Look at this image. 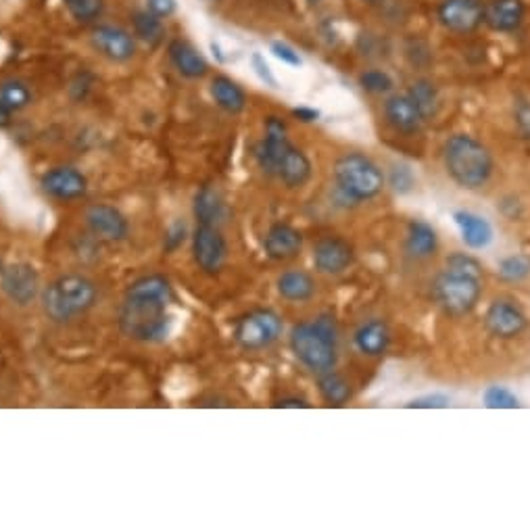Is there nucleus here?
I'll list each match as a JSON object with an SVG mask.
<instances>
[{"mask_svg": "<svg viewBox=\"0 0 530 532\" xmlns=\"http://www.w3.org/2000/svg\"><path fill=\"white\" fill-rule=\"evenodd\" d=\"M167 55H170L172 65L176 67V71L182 78L199 80L207 76L209 65L205 57L188 40H180V38L172 40L170 46H167Z\"/></svg>", "mask_w": 530, "mask_h": 532, "instance_id": "aec40b11", "label": "nucleus"}, {"mask_svg": "<svg viewBox=\"0 0 530 532\" xmlns=\"http://www.w3.org/2000/svg\"><path fill=\"white\" fill-rule=\"evenodd\" d=\"M99 299V288L82 274H65L42 290V309L48 320L65 324L84 316Z\"/></svg>", "mask_w": 530, "mask_h": 532, "instance_id": "7ed1b4c3", "label": "nucleus"}, {"mask_svg": "<svg viewBox=\"0 0 530 532\" xmlns=\"http://www.w3.org/2000/svg\"><path fill=\"white\" fill-rule=\"evenodd\" d=\"M86 226L94 238L103 243H122L130 234V224L126 215L113 205H90L86 209Z\"/></svg>", "mask_w": 530, "mask_h": 532, "instance_id": "ddd939ff", "label": "nucleus"}, {"mask_svg": "<svg viewBox=\"0 0 530 532\" xmlns=\"http://www.w3.org/2000/svg\"><path fill=\"white\" fill-rule=\"evenodd\" d=\"M32 105V90L21 80H5L0 82V113L13 119L19 111Z\"/></svg>", "mask_w": 530, "mask_h": 532, "instance_id": "cd10ccee", "label": "nucleus"}, {"mask_svg": "<svg viewBox=\"0 0 530 532\" xmlns=\"http://www.w3.org/2000/svg\"><path fill=\"white\" fill-rule=\"evenodd\" d=\"M209 92H211V99L215 101V105L230 115L243 113L247 107L245 90L240 88L234 80H230L228 76H215L211 80Z\"/></svg>", "mask_w": 530, "mask_h": 532, "instance_id": "b1692460", "label": "nucleus"}, {"mask_svg": "<svg viewBox=\"0 0 530 532\" xmlns=\"http://www.w3.org/2000/svg\"><path fill=\"white\" fill-rule=\"evenodd\" d=\"M132 28H134V36L149 46H157L165 38L163 19L151 13L149 9L136 11L132 15Z\"/></svg>", "mask_w": 530, "mask_h": 532, "instance_id": "c756f323", "label": "nucleus"}, {"mask_svg": "<svg viewBox=\"0 0 530 532\" xmlns=\"http://www.w3.org/2000/svg\"><path fill=\"white\" fill-rule=\"evenodd\" d=\"M251 65H253V69H255V74L259 76V80L265 82V86L278 88V82H276V78H274V74H272L270 65L265 63V59H263L259 53H255V55L251 57Z\"/></svg>", "mask_w": 530, "mask_h": 532, "instance_id": "58836bf2", "label": "nucleus"}, {"mask_svg": "<svg viewBox=\"0 0 530 532\" xmlns=\"http://www.w3.org/2000/svg\"><path fill=\"white\" fill-rule=\"evenodd\" d=\"M293 115H295L297 119H301L303 124H311V122H318L320 111H316V109H309V107H297V109L293 111Z\"/></svg>", "mask_w": 530, "mask_h": 532, "instance_id": "c03bdc74", "label": "nucleus"}, {"mask_svg": "<svg viewBox=\"0 0 530 532\" xmlns=\"http://www.w3.org/2000/svg\"><path fill=\"white\" fill-rule=\"evenodd\" d=\"M353 341L359 353L368 357H380L389 351L391 330L382 320H370L357 328Z\"/></svg>", "mask_w": 530, "mask_h": 532, "instance_id": "4be33fe9", "label": "nucleus"}, {"mask_svg": "<svg viewBox=\"0 0 530 532\" xmlns=\"http://www.w3.org/2000/svg\"><path fill=\"white\" fill-rule=\"evenodd\" d=\"M389 182H391L397 195H407V192H412V188L416 186V178L412 174V169H409V165H405V163L393 165Z\"/></svg>", "mask_w": 530, "mask_h": 532, "instance_id": "c9c22d12", "label": "nucleus"}, {"mask_svg": "<svg viewBox=\"0 0 530 532\" xmlns=\"http://www.w3.org/2000/svg\"><path fill=\"white\" fill-rule=\"evenodd\" d=\"M384 119L399 134H418L426 124L418 105L409 99V94H393L384 101Z\"/></svg>", "mask_w": 530, "mask_h": 532, "instance_id": "f3484780", "label": "nucleus"}, {"mask_svg": "<svg viewBox=\"0 0 530 532\" xmlns=\"http://www.w3.org/2000/svg\"><path fill=\"white\" fill-rule=\"evenodd\" d=\"M361 3H366V5H376V3H380V0H361Z\"/></svg>", "mask_w": 530, "mask_h": 532, "instance_id": "a18cd8bd", "label": "nucleus"}, {"mask_svg": "<svg viewBox=\"0 0 530 532\" xmlns=\"http://www.w3.org/2000/svg\"><path fill=\"white\" fill-rule=\"evenodd\" d=\"M276 288L282 299L291 303H305L316 295V280H313L307 272L288 270L278 276Z\"/></svg>", "mask_w": 530, "mask_h": 532, "instance_id": "393cba45", "label": "nucleus"}, {"mask_svg": "<svg viewBox=\"0 0 530 532\" xmlns=\"http://www.w3.org/2000/svg\"><path fill=\"white\" fill-rule=\"evenodd\" d=\"M174 290L170 280L159 274L142 276L132 282L119 309V328L138 343H157L170 334V303Z\"/></svg>", "mask_w": 530, "mask_h": 532, "instance_id": "f257e3e1", "label": "nucleus"}, {"mask_svg": "<svg viewBox=\"0 0 530 532\" xmlns=\"http://www.w3.org/2000/svg\"><path fill=\"white\" fill-rule=\"evenodd\" d=\"M274 407H282V409H309L311 403H307L301 397H282L274 401Z\"/></svg>", "mask_w": 530, "mask_h": 532, "instance_id": "37998d69", "label": "nucleus"}, {"mask_svg": "<svg viewBox=\"0 0 530 532\" xmlns=\"http://www.w3.org/2000/svg\"><path fill=\"white\" fill-rule=\"evenodd\" d=\"M282 320L272 309H255L238 320L234 328V341L247 349L259 351L268 349L282 336Z\"/></svg>", "mask_w": 530, "mask_h": 532, "instance_id": "0eeeda50", "label": "nucleus"}, {"mask_svg": "<svg viewBox=\"0 0 530 532\" xmlns=\"http://www.w3.org/2000/svg\"><path fill=\"white\" fill-rule=\"evenodd\" d=\"M526 19L524 0H485L483 23L493 32L512 34L522 28Z\"/></svg>", "mask_w": 530, "mask_h": 532, "instance_id": "dca6fc26", "label": "nucleus"}, {"mask_svg": "<svg viewBox=\"0 0 530 532\" xmlns=\"http://www.w3.org/2000/svg\"><path fill=\"white\" fill-rule=\"evenodd\" d=\"M407 253L416 259H428L437 253L439 249V236L437 230L426 222L414 220L407 228V240H405Z\"/></svg>", "mask_w": 530, "mask_h": 532, "instance_id": "bb28decb", "label": "nucleus"}, {"mask_svg": "<svg viewBox=\"0 0 530 532\" xmlns=\"http://www.w3.org/2000/svg\"><path fill=\"white\" fill-rule=\"evenodd\" d=\"M359 86L370 94H389L395 82L384 69H368L359 76Z\"/></svg>", "mask_w": 530, "mask_h": 532, "instance_id": "473e14b6", "label": "nucleus"}, {"mask_svg": "<svg viewBox=\"0 0 530 532\" xmlns=\"http://www.w3.org/2000/svg\"><path fill=\"white\" fill-rule=\"evenodd\" d=\"M435 299L449 313V316H466L483 295V274L466 272L460 268H449L435 280Z\"/></svg>", "mask_w": 530, "mask_h": 532, "instance_id": "423d86ee", "label": "nucleus"}, {"mask_svg": "<svg viewBox=\"0 0 530 532\" xmlns=\"http://www.w3.org/2000/svg\"><path fill=\"white\" fill-rule=\"evenodd\" d=\"M0 288L15 305L26 307L40 295V274L30 263H11L0 272Z\"/></svg>", "mask_w": 530, "mask_h": 532, "instance_id": "f8f14e48", "label": "nucleus"}, {"mask_svg": "<svg viewBox=\"0 0 530 532\" xmlns=\"http://www.w3.org/2000/svg\"><path fill=\"white\" fill-rule=\"evenodd\" d=\"M192 259L205 274H220L228 261V243L220 226L199 224L192 232Z\"/></svg>", "mask_w": 530, "mask_h": 532, "instance_id": "6e6552de", "label": "nucleus"}, {"mask_svg": "<svg viewBox=\"0 0 530 532\" xmlns=\"http://www.w3.org/2000/svg\"><path fill=\"white\" fill-rule=\"evenodd\" d=\"M307 3L309 5H318V3H322V0H307Z\"/></svg>", "mask_w": 530, "mask_h": 532, "instance_id": "49530a36", "label": "nucleus"}, {"mask_svg": "<svg viewBox=\"0 0 530 532\" xmlns=\"http://www.w3.org/2000/svg\"><path fill=\"white\" fill-rule=\"evenodd\" d=\"M407 94H409V99H412L418 105V109L424 115L426 122L439 113L441 96H439L437 86L432 84L430 80H424V78L416 80L412 86H409Z\"/></svg>", "mask_w": 530, "mask_h": 532, "instance_id": "7c9ffc66", "label": "nucleus"}, {"mask_svg": "<svg viewBox=\"0 0 530 532\" xmlns=\"http://www.w3.org/2000/svg\"><path fill=\"white\" fill-rule=\"evenodd\" d=\"M499 274L508 282H520L530 276V261L524 255H514L499 263Z\"/></svg>", "mask_w": 530, "mask_h": 532, "instance_id": "f704fd0d", "label": "nucleus"}, {"mask_svg": "<svg viewBox=\"0 0 530 532\" xmlns=\"http://www.w3.org/2000/svg\"><path fill=\"white\" fill-rule=\"evenodd\" d=\"M186 240V226L182 222H176L165 234V251H178Z\"/></svg>", "mask_w": 530, "mask_h": 532, "instance_id": "a19ab883", "label": "nucleus"}, {"mask_svg": "<svg viewBox=\"0 0 530 532\" xmlns=\"http://www.w3.org/2000/svg\"><path fill=\"white\" fill-rule=\"evenodd\" d=\"M272 53L276 59H280L282 63L286 65H293V67H299L303 63L301 55L295 51V48L291 44H286V42H274L272 44Z\"/></svg>", "mask_w": 530, "mask_h": 532, "instance_id": "e433bc0d", "label": "nucleus"}, {"mask_svg": "<svg viewBox=\"0 0 530 532\" xmlns=\"http://www.w3.org/2000/svg\"><path fill=\"white\" fill-rule=\"evenodd\" d=\"M63 5L78 23H92L103 15L105 0H63Z\"/></svg>", "mask_w": 530, "mask_h": 532, "instance_id": "2f4dec72", "label": "nucleus"}, {"mask_svg": "<svg viewBox=\"0 0 530 532\" xmlns=\"http://www.w3.org/2000/svg\"><path fill=\"white\" fill-rule=\"evenodd\" d=\"M353 259V247L341 236H324L313 245V265H316L320 274H343L345 270H349Z\"/></svg>", "mask_w": 530, "mask_h": 532, "instance_id": "2eb2a0df", "label": "nucleus"}, {"mask_svg": "<svg viewBox=\"0 0 530 532\" xmlns=\"http://www.w3.org/2000/svg\"><path fill=\"white\" fill-rule=\"evenodd\" d=\"M276 176L288 188H301L311 178V161L301 149H297L295 144H291V147H288V151L284 153L280 165H278V174Z\"/></svg>", "mask_w": 530, "mask_h": 532, "instance_id": "5701e85b", "label": "nucleus"}, {"mask_svg": "<svg viewBox=\"0 0 530 532\" xmlns=\"http://www.w3.org/2000/svg\"><path fill=\"white\" fill-rule=\"evenodd\" d=\"M40 186L51 199L67 203V201L82 199L86 195L88 180L80 172V169L61 165V167L48 169V172L40 180Z\"/></svg>", "mask_w": 530, "mask_h": 532, "instance_id": "4468645a", "label": "nucleus"}, {"mask_svg": "<svg viewBox=\"0 0 530 532\" xmlns=\"http://www.w3.org/2000/svg\"><path fill=\"white\" fill-rule=\"evenodd\" d=\"M192 211H195L199 224H209V226H220L228 213L224 197L213 186H203L197 192Z\"/></svg>", "mask_w": 530, "mask_h": 532, "instance_id": "a878e982", "label": "nucleus"}, {"mask_svg": "<svg viewBox=\"0 0 530 532\" xmlns=\"http://www.w3.org/2000/svg\"><path fill=\"white\" fill-rule=\"evenodd\" d=\"M334 184L347 201L364 203L380 195L384 188V174L370 157L345 153L334 163Z\"/></svg>", "mask_w": 530, "mask_h": 532, "instance_id": "39448f33", "label": "nucleus"}, {"mask_svg": "<svg viewBox=\"0 0 530 532\" xmlns=\"http://www.w3.org/2000/svg\"><path fill=\"white\" fill-rule=\"evenodd\" d=\"M265 255L274 261L293 259L303 249V234L291 224H274L263 238Z\"/></svg>", "mask_w": 530, "mask_h": 532, "instance_id": "6ab92c4d", "label": "nucleus"}, {"mask_svg": "<svg viewBox=\"0 0 530 532\" xmlns=\"http://www.w3.org/2000/svg\"><path fill=\"white\" fill-rule=\"evenodd\" d=\"M318 389L322 399L334 407H341L351 399V382L334 370L320 374Z\"/></svg>", "mask_w": 530, "mask_h": 532, "instance_id": "c85d7f7f", "label": "nucleus"}, {"mask_svg": "<svg viewBox=\"0 0 530 532\" xmlns=\"http://www.w3.org/2000/svg\"><path fill=\"white\" fill-rule=\"evenodd\" d=\"M90 44L96 53L113 63H126L136 55V36L119 26H111V23L94 26L90 32Z\"/></svg>", "mask_w": 530, "mask_h": 532, "instance_id": "9b49d317", "label": "nucleus"}, {"mask_svg": "<svg viewBox=\"0 0 530 532\" xmlns=\"http://www.w3.org/2000/svg\"><path fill=\"white\" fill-rule=\"evenodd\" d=\"M291 351L313 374L334 370L339 351H336V326L332 318L320 316L316 322L297 324L291 332Z\"/></svg>", "mask_w": 530, "mask_h": 532, "instance_id": "20e7f679", "label": "nucleus"}, {"mask_svg": "<svg viewBox=\"0 0 530 532\" xmlns=\"http://www.w3.org/2000/svg\"><path fill=\"white\" fill-rule=\"evenodd\" d=\"M514 122H516V128L522 136L530 138V99L528 101H520L516 105V111H514Z\"/></svg>", "mask_w": 530, "mask_h": 532, "instance_id": "ea45409f", "label": "nucleus"}, {"mask_svg": "<svg viewBox=\"0 0 530 532\" xmlns=\"http://www.w3.org/2000/svg\"><path fill=\"white\" fill-rule=\"evenodd\" d=\"M291 138H288V126L282 117L270 115L263 124V138L255 147V161L263 174L276 176L278 165L284 153L291 147Z\"/></svg>", "mask_w": 530, "mask_h": 532, "instance_id": "1a4fd4ad", "label": "nucleus"}, {"mask_svg": "<svg viewBox=\"0 0 530 532\" xmlns=\"http://www.w3.org/2000/svg\"><path fill=\"white\" fill-rule=\"evenodd\" d=\"M405 407H409V409H443V407H449V397H445V395H426V397L412 399Z\"/></svg>", "mask_w": 530, "mask_h": 532, "instance_id": "4c0bfd02", "label": "nucleus"}, {"mask_svg": "<svg viewBox=\"0 0 530 532\" xmlns=\"http://www.w3.org/2000/svg\"><path fill=\"white\" fill-rule=\"evenodd\" d=\"M483 5V0H441L437 19L447 32L468 36L483 26Z\"/></svg>", "mask_w": 530, "mask_h": 532, "instance_id": "9d476101", "label": "nucleus"}, {"mask_svg": "<svg viewBox=\"0 0 530 532\" xmlns=\"http://www.w3.org/2000/svg\"><path fill=\"white\" fill-rule=\"evenodd\" d=\"M443 163L447 176L466 190H478L489 184L495 172V159L483 142L472 134H453L443 144Z\"/></svg>", "mask_w": 530, "mask_h": 532, "instance_id": "f03ea898", "label": "nucleus"}, {"mask_svg": "<svg viewBox=\"0 0 530 532\" xmlns=\"http://www.w3.org/2000/svg\"><path fill=\"white\" fill-rule=\"evenodd\" d=\"M485 326L495 338H516L526 328V316L510 301H495L485 313Z\"/></svg>", "mask_w": 530, "mask_h": 532, "instance_id": "a211bd4d", "label": "nucleus"}, {"mask_svg": "<svg viewBox=\"0 0 530 532\" xmlns=\"http://www.w3.org/2000/svg\"><path fill=\"white\" fill-rule=\"evenodd\" d=\"M453 222L457 230H460L466 247L474 251H483L493 243V226L483 215H476L472 211H455Z\"/></svg>", "mask_w": 530, "mask_h": 532, "instance_id": "412c9836", "label": "nucleus"}, {"mask_svg": "<svg viewBox=\"0 0 530 532\" xmlns=\"http://www.w3.org/2000/svg\"><path fill=\"white\" fill-rule=\"evenodd\" d=\"M483 403L489 409H518L520 407L518 397L510 389H505V386H497V384L489 386V389L483 393Z\"/></svg>", "mask_w": 530, "mask_h": 532, "instance_id": "72a5a7b5", "label": "nucleus"}, {"mask_svg": "<svg viewBox=\"0 0 530 532\" xmlns=\"http://www.w3.org/2000/svg\"><path fill=\"white\" fill-rule=\"evenodd\" d=\"M147 9L161 19H167L176 11V0H147Z\"/></svg>", "mask_w": 530, "mask_h": 532, "instance_id": "79ce46f5", "label": "nucleus"}]
</instances>
